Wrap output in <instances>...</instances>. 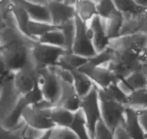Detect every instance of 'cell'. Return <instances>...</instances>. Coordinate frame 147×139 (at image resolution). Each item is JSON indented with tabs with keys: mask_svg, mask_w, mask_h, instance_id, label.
<instances>
[{
	"mask_svg": "<svg viewBox=\"0 0 147 139\" xmlns=\"http://www.w3.org/2000/svg\"><path fill=\"white\" fill-rule=\"evenodd\" d=\"M51 22L56 27H60L66 22L74 19L76 12L74 7L67 5L61 0H53L47 4Z\"/></svg>",
	"mask_w": 147,
	"mask_h": 139,
	"instance_id": "cell-12",
	"label": "cell"
},
{
	"mask_svg": "<svg viewBox=\"0 0 147 139\" xmlns=\"http://www.w3.org/2000/svg\"><path fill=\"white\" fill-rule=\"evenodd\" d=\"M76 18V17H75ZM62 31L65 39V50L66 52H71L74 36L76 33L75 18L66 22L59 27Z\"/></svg>",
	"mask_w": 147,
	"mask_h": 139,
	"instance_id": "cell-29",
	"label": "cell"
},
{
	"mask_svg": "<svg viewBox=\"0 0 147 139\" xmlns=\"http://www.w3.org/2000/svg\"><path fill=\"white\" fill-rule=\"evenodd\" d=\"M52 67H53V70H54L55 73H56V75H57L58 77L61 80L72 83L73 78H72V74L71 71L64 69V68L58 66V65H55V66H53Z\"/></svg>",
	"mask_w": 147,
	"mask_h": 139,
	"instance_id": "cell-33",
	"label": "cell"
},
{
	"mask_svg": "<svg viewBox=\"0 0 147 139\" xmlns=\"http://www.w3.org/2000/svg\"><path fill=\"white\" fill-rule=\"evenodd\" d=\"M94 139H115V136L113 132L107 127L101 120L95 127Z\"/></svg>",
	"mask_w": 147,
	"mask_h": 139,
	"instance_id": "cell-32",
	"label": "cell"
},
{
	"mask_svg": "<svg viewBox=\"0 0 147 139\" xmlns=\"http://www.w3.org/2000/svg\"><path fill=\"white\" fill-rule=\"evenodd\" d=\"M113 50V57L107 66L117 78L118 82L132 72L142 70L147 60L144 54L125 49Z\"/></svg>",
	"mask_w": 147,
	"mask_h": 139,
	"instance_id": "cell-1",
	"label": "cell"
},
{
	"mask_svg": "<svg viewBox=\"0 0 147 139\" xmlns=\"http://www.w3.org/2000/svg\"><path fill=\"white\" fill-rule=\"evenodd\" d=\"M50 117L55 127L70 128L74 120L75 113L60 106L55 105L51 108Z\"/></svg>",
	"mask_w": 147,
	"mask_h": 139,
	"instance_id": "cell-18",
	"label": "cell"
},
{
	"mask_svg": "<svg viewBox=\"0 0 147 139\" xmlns=\"http://www.w3.org/2000/svg\"><path fill=\"white\" fill-rule=\"evenodd\" d=\"M117 10L124 17H132L143 13L144 8L136 4L134 0H113Z\"/></svg>",
	"mask_w": 147,
	"mask_h": 139,
	"instance_id": "cell-25",
	"label": "cell"
},
{
	"mask_svg": "<svg viewBox=\"0 0 147 139\" xmlns=\"http://www.w3.org/2000/svg\"><path fill=\"white\" fill-rule=\"evenodd\" d=\"M87 25L96 52L98 53L107 49L110 45V39L106 31L105 20L97 15L87 23Z\"/></svg>",
	"mask_w": 147,
	"mask_h": 139,
	"instance_id": "cell-13",
	"label": "cell"
},
{
	"mask_svg": "<svg viewBox=\"0 0 147 139\" xmlns=\"http://www.w3.org/2000/svg\"><path fill=\"white\" fill-rule=\"evenodd\" d=\"M10 1L20 5L28 12L31 20L40 21V22H51L50 15H49L47 5L35 3L28 0H10Z\"/></svg>",
	"mask_w": 147,
	"mask_h": 139,
	"instance_id": "cell-17",
	"label": "cell"
},
{
	"mask_svg": "<svg viewBox=\"0 0 147 139\" xmlns=\"http://www.w3.org/2000/svg\"><path fill=\"white\" fill-rule=\"evenodd\" d=\"M56 105L63 107L72 112H77L81 107V97L73 83L61 80V92Z\"/></svg>",
	"mask_w": 147,
	"mask_h": 139,
	"instance_id": "cell-14",
	"label": "cell"
},
{
	"mask_svg": "<svg viewBox=\"0 0 147 139\" xmlns=\"http://www.w3.org/2000/svg\"><path fill=\"white\" fill-rule=\"evenodd\" d=\"M138 5L143 8L147 7V0H134Z\"/></svg>",
	"mask_w": 147,
	"mask_h": 139,
	"instance_id": "cell-38",
	"label": "cell"
},
{
	"mask_svg": "<svg viewBox=\"0 0 147 139\" xmlns=\"http://www.w3.org/2000/svg\"><path fill=\"white\" fill-rule=\"evenodd\" d=\"M37 42L65 49V39L63 32L59 27L48 31L37 39Z\"/></svg>",
	"mask_w": 147,
	"mask_h": 139,
	"instance_id": "cell-26",
	"label": "cell"
},
{
	"mask_svg": "<svg viewBox=\"0 0 147 139\" xmlns=\"http://www.w3.org/2000/svg\"><path fill=\"white\" fill-rule=\"evenodd\" d=\"M39 70L31 61L21 69L13 73L14 84L20 95H25L33 90L38 85Z\"/></svg>",
	"mask_w": 147,
	"mask_h": 139,
	"instance_id": "cell-9",
	"label": "cell"
},
{
	"mask_svg": "<svg viewBox=\"0 0 147 139\" xmlns=\"http://www.w3.org/2000/svg\"><path fill=\"white\" fill-rule=\"evenodd\" d=\"M70 128L74 132L79 139H93L81 110L75 112L74 120Z\"/></svg>",
	"mask_w": 147,
	"mask_h": 139,
	"instance_id": "cell-27",
	"label": "cell"
},
{
	"mask_svg": "<svg viewBox=\"0 0 147 139\" xmlns=\"http://www.w3.org/2000/svg\"><path fill=\"white\" fill-rule=\"evenodd\" d=\"M97 2L94 0H78L74 5L76 16L89 23L97 15Z\"/></svg>",
	"mask_w": 147,
	"mask_h": 139,
	"instance_id": "cell-19",
	"label": "cell"
},
{
	"mask_svg": "<svg viewBox=\"0 0 147 139\" xmlns=\"http://www.w3.org/2000/svg\"><path fill=\"white\" fill-rule=\"evenodd\" d=\"M142 17L144 18V20L146 24H147V7L144 8V11H143L142 13Z\"/></svg>",
	"mask_w": 147,
	"mask_h": 139,
	"instance_id": "cell-41",
	"label": "cell"
},
{
	"mask_svg": "<svg viewBox=\"0 0 147 139\" xmlns=\"http://www.w3.org/2000/svg\"><path fill=\"white\" fill-rule=\"evenodd\" d=\"M52 107L50 103L43 99L38 103L25 107L21 118L28 126L43 130H51L55 127L50 117Z\"/></svg>",
	"mask_w": 147,
	"mask_h": 139,
	"instance_id": "cell-3",
	"label": "cell"
},
{
	"mask_svg": "<svg viewBox=\"0 0 147 139\" xmlns=\"http://www.w3.org/2000/svg\"><path fill=\"white\" fill-rule=\"evenodd\" d=\"M123 91L127 95L134 91L147 87V78L144 70H138L118 82Z\"/></svg>",
	"mask_w": 147,
	"mask_h": 139,
	"instance_id": "cell-16",
	"label": "cell"
},
{
	"mask_svg": "<svg viewBox=\"0 0 147 139\" xmlns=\"http://www.w3.org/2000/svg\"><path fill=\"white\" fill-rule=\"evenodd\" d=\"M64 49L34 41L30 46V59L38 69L50 67L57 65Z\"/></svg>",
	"mask_w": 147,
	"mask_h": 139,
	"instance_id": "cell-4",
	"label": "cell"
},
{
	"mask_svg": "<svg viewBox=\"0 0 147 139\" xmlns=\"http://www.w3.org/2000/svg\"><path fill=\"white\" fill-rule=\"evenodd\" d=\"M2 17H1V15H0V25H2Z\"/></svg>",
	"mask_w": 147,
	"mask_h": 139,
	"instance_id": "cell-46",
	"label": "cell"
},
{
	"mask_svg": "<svg viewBox=\"0 0 147 139\" xmlns=\"http://www.w3.org/2000/svg\"><path fill=\"white\" fill-rule=\"evenodd\" d=\"M141 32L144 33L146 35H147V24H145V25H144V27H143L142 29H141Z\"/></svg>",
	"mask_w": 147,
	"mask_h": 139,
	"instance_id": "cell-43",
	"label": "cell"
},
{
	"mask_svg": "<svg viewBox=\"0 0 147 139\" xmlns=\"http://www.w3.org/2000/svg\"><path fill=\"white\" fill-rule=\"evenodd\" d=\"M143 70H144V71L145 72L146 76V78H147V60L146 61L145 63H144V67H143Z\"/></svg>",
	"mask_w": 147,
	"mask_h": 139,
	"instance_id": "cell-44",
	"label": "cell"
},
{
	"mask_svg": "<svg viewBox=\"0 0 147 139\" xmlns=\"http://www.w3.org/2000/svg\"><path fill=\"white\" fill-rule=\"evenodd\" d=\"M94 1H96V2H98L99 0H94Z\"/></svg>",
	"mask_w": 147,
	"mask_h": 139,
	"instance_id": "cell-48",
	"label": "cell"
},
{
	"mask_svg": "<svg viewBox=\"0 0 147 139\" xmlns=\"http://www.w3.org/2000/svg\"><path fill=\"white\" fill-rule=\"evenodd\" d=\"M144 55H145V57H146V59H147V46H146V48L145 53H144Z\"/></svg>",
	"mask_w": 147,
	"mask_h": 139,
	"instance_id": "cell-45",
	"label": "cell"
},
{
	"mask_svg": "<svg viewBox=\"0 0 147 139\" xmlns=\"http://www.w3.org/2000/svg\"><path fill=\"white\" fill-rule=\"evenodd\" d=\"M49 139H79L71 128L54 127L51 130Z\"/></svg>",
	"mask_w": 147,
	"mask_h": 139,
	"instance_id": "cell-31",
	"label": "cell"
},
{
	"mask_svg": "<svg viewBox=\"0 0 147 139\" xmlns=\"http://www.w3.org/2000/svg\"><path fill=\"white\" fill-rule=\"evenodd\" d=\"M114 136H115V139H132L128 136L123 125H120L115 129L114 131Z\"/></svg>",
	"mask_w": 147,
	"mask_h": 139,
	"instance_id": "cell-34",
	"label": "cell"
},
{
	"mask_svg": "<svg viewBox=\"0 0 147 139\" xmlns=\"http://www.w3.org/2000/svg\"><path fill=\"white\" fill-rule=\"evenodd\" d=\"M88 58L83 57L72 52H65L61 56L57 65L62 68L71 71L74 70H79L88 61Z\"/></svg>",
	"mask_w": 147,
	"mask_h": 139,
	"instance_id": "cell-21",
	"label": "cell"
},
{
	"mask_svg": "<svg viewBox=\"0 0 147 139\" xmlns=\"http://www.w3.org/2000/svg\"><path fill=\"white\" fill-rule=\"evenodd\" d=\"M76 33L71 52L85 58L92 57L97 54L89 32L87 23L75 18Z\"/></svg>",
	"mask_w": 147,
	"mask_h": 139,
	"instance_id": "cell-8",
	"label": "cell"
},
{
	"mask_svg": "<svg viewBox=\"0 0 147 139\" xmlns=\"http://www.w3.org/2000/svg\"><path fill=\"white\" fill-rule=\"evenodd\" d=\"M38 70V86L43 99L52 105H56L60 96L61 80L52 67Z\"/></svg>",
	"mask_w": 147,
	"mask_h": 139,
	"instance_id": "cell-6",
	"label": "cell"
},
{
	"mask_svg": "<svg viewBox=\"0 0 147 139\" xmlns=\"http://www.w3.org/2000/svg\"><path fill=\"white\" fill-rule=\"evenodd\" d=\"M123 20V15L120 12H117L111 18L105 20L106 31H107V33L110 41L121 36Z\"/></svg>",
	"mask_w": 147,
	"mask_h": 139,
	"instance_id": "cell-24",
	"label": "cell"
},
{
	"mask_svg": "<svg viewBox=\"0 0 147 139\" xmlns=\"http://www.w3.org/2000/svg\"><path fill=\"white\" fill-rule=\"evenodd\" d=\"M21 95L14 84L13 73H8L0 82V124L15 110Z\"/></svg>",
	"mask_w": 147,
	"mask_h": 139,
	"instance_id": "cell-5",
	"label": "cell"
},
{
	"mask_svg": "<svg viewBox=\"0 0 147 139\" xmlns=\"http://www.w3.org/2000/svg\"><path fill=\"white\" fill-rule=\"evenodd\" d=\"M28 1H30V2H35V3L38 4H41V5H47L49 2H50L51 1H53V0H28Z\"/></svg>",
	"mask_w": 147,
	"mask_h": 139,
	"instance_id": "cell-39",
	"label": "cell"
},
{
	"mask_svg": "<svg viewBox=\"0 0 147 139\" xmlns=\"http://www.w3.org/2000/svg\"><path fill=\"white\" fill-rule=\"evenodd\" d=\"M11 9L10 0H0V15L5 13Z\"/></svg>",
	"mask_w": 147,
	"mask_h": 139,
	"instance_id": "cell-36",
	"label": "cell"
},
{
	"mask_svg": "<svg viewBox=\"0 0 147 139\" xmlns=\"http://www.w3.org/2000/svg\"><path fill=\"white\" fill-rule=\"evenodd\" d=\"M146 46L147 35L141 31L129 35L119 36L113 40L110 41L109 45V47L114 50L125 49V50L134 51L144 55L145 53Z\"/></svg>",
	"mask_w": 147,
	"mask_h": 139,
	"instance_id": "cell-11",
	"label": "cell"
},
{
	"mask_svg": "<svg viewBox=\"0 0 147 139\" xmlns=\"http://www.w3.org/2000/svg\"><path fill=\"white\" fill-rule=\"evenodd\" d=\"M97 7V15L104 20L111 18L119 12L113 0H99Z\"/></svg>",
	"mask_w": 147,
	"mask_h": 139,
	"instance_id": "cell-30",
	"label": "cell"
},
{
	"mask_svg": "<svg viewBox=\"0 0 147 139\" xmlns=\"http://www.w3.org/2000/svg\"><path fill=\"white\" fill-rule=\"evenodd\" d=\"M98 95L102 120L114 133L115 129L123 123L126 106L110 97L102 89H98Z\"/></svg>",
	"mask_w": 147,
	"mask_h": 139,
	"instance_id": "cell-2",
	"label": "cell"
},
{
	"mask_svg": "<svg viewBox=\"0 0 147 139\" xmlns=\"http://www.w3.org/2000/svg\"><path fill=\"white\" fill-rule=\"evenodd\" d=\"M11 4H12L11 12H12V16H13L14 20H15L17 27L21 33H22L25 36L29 38L28 34V25L30 18L28 12L19 4L12 2H11Z\"/></svg>",
	"mask_w": 147,
	"mask_h": 139,
	"instance_id": "cell-23",
	"label": "cell"
},
{
	"mask_svg": "<svg viewBox=\"0 0 147 139\" xmlns=\"http://www.w3.org/2000/svg\"><path fill=\"white\" fill-rule=\"evenodd\" d=\"M56 27L51 22H40L30 19L28 25V37L32 40L37 41L42 35Z\"/></svg>",
	"mask_w": 147,
	"mask_h": 139,
	"instance_id": "cell-28",
	"label": "cell"
},
{
	"mask_svg": "<svg viewBox=\"0 0 147 139\" xmlns=\"http://www.w3.org/2000/svg\"><path fill=\"white\" fill-rule=\"evenodd\" d=\"M79 70L89 76L99 89H105L118 82L117 78L107 65L91 66L85 63Z\"/></svg>",
	"mask_w": 147,
	"mask_h": 139,
	"instance_id": "cell-10",
	"label": "cell"
},
{
	"mask_svg": "<svg viewBox=\"0 0 147 139\" xmlns=\"http://www.w3.org/2000/svg\"><path fill=\"white\" fill-rule=\"evenodd\" d=\"M0 46H2V45H1V42H0Z\"/></svg>",
	"mask_w": 147,
	"mask_h": 139,
	"instance_id": "cell-49",
	"label": "cell"
},
{
	"mask_svg": "<svg viewBox=\"0 0 147 139\" xmlns=\"http://www.w3.org/2000/svg\"><path fill=\"white\" fill-rule=\"evenodd\" d=\"M61 1L63 2H64V3L67 4V5L74 7V5H75V4L77 3L78 0H61Z\"/></svg>",
	"mask_w": 147,
	"mask_h": 139,
	"instance_id": "cell-40",
	"label": "cell"
},
{
	"mask_svg": "<svg viewBox=\"0 0 147 139\" xmlns=\"http://www.w3.org/2000/svg\"><path fill=\"white\" fill-rule=\"evenodd\" d=\"M80 110L84 114L87 127L92 137L94 139L96 125L98 122L102 120L98 89L96 86L92 89L90 93L81 98Z\"/></svg>",
	"mask_w": 147,
	"mask_h": 139,
	"instance_id": "cell-7",
	"label": "cell"
},
{
	"mask_svg": "<svg viewBox=\"0 0 147 139\" xmlns=\"http://www.w3.org/2000/svg\"><path fill=\"white\" fill-rule=\"evenodd\" d=\"M125 105L136 111L147 110V87L128 93Z\"/></svg>",
	"mask_w": 147,
	"mask_h": 139,
	"instance_id": "cell-22",
	"label": "cell"
},
{
	"mask_svg": "<svg viewBox=\"0 0 147 139\" xmlns=\"http://www.w3.org/2000/svg\"><path fill=\"white\" fill-rule=\"evenodd\" d=\"M9 73L7 69L6 65L5 63L3 58L2 57V54L0 55V82L2 81V79L5 77L7 74Z\"/></svg>",
	"mask_w": 147,
	"mask_h": 139,
	"instance_id": "cell-37",
	"label": "cell"
},
{
	"mask_svg": "<svg viewBox=\"0 0 147 139\" xmlns=\"http://www.w3.org/2000/svg\"><path fill=\"white\" fill-rule=\"evenodd\" d=\"M72 74V83L81 98L86 96L94 87L91 79L80 70H74L71 71Z\"/></svg>",
	"mask_w": 147,
	"mask_h": 139,
	"instance_id": "cell-20",
	"label": "cell"
},
{
	"mask_svg": "<svg viewBox=\"0 0 147 139\" xmlns=\"http://www.w3.org/2000/svg\"><path fill=\"white\" fill-rule=\"evenodd\" d=\"M2 46H0V55L2 54Z\"/></svg>",
	"mask_w": 147,
	"mask_h": 139,
	"instance_id": "cell-47",
	"label": "cell"
},
{
	"mask_svg": "<svg viewBox=\"0 0 147 139\" xmlns=\"http://www.w3.org/2000/svg\"><path fill=\"white\" fill-rule=\"evenodd\" d=\"M138 114V119L141 125L144 127V130L147 133V110H141L137 111Z\"/></svg>",
	"mask_w": 147,
	"mask_h": 139,
	"instance_id": "cell-35",
	"label": "cell"
},
{
	"mask_svg": "<svg viewBox=\"0 0 147 139\" xmlns=\"http://www.w3.org/2000/svg\"><path fill=\"white\" fill-rule=\"evenodd\" d=\"M122 125L132 139H147V133L140 123L136 110L126 107Z\"/></svg>",
	"mask_w": 147,
	"mask_h": 139,
	"instance_id": "cell-15",
	"label": "cell"
},
{
	"mask_svg": "<svg viewBox=\"0 0 147 139\" xmlns=\"http://www.w3.org/2000/svg\"><path fill=\"white\" fill-rule=\"evenodd\" d=\"M50 132H51V130H49V131H48L47 133H46V134L43 136V137L40 138H39V139H49V135H50Z\"/></svg>",
	"mask_w": 147,
	"mask_h": 139,
	"instance_id": "cell-42",
	"label": "cell"
}]
</instances>
